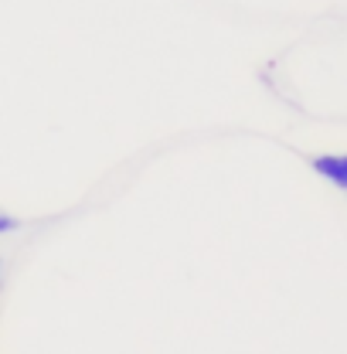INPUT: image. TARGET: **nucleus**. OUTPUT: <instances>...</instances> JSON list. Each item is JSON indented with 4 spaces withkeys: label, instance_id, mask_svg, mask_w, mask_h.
Masks as SVG:
<instances>
[{
    "label": "nucleus",
    "instance_id": "f257e3e1",
    "mask_svg": "<svg viewBox=\"0 0 347 354\" xmlns=\"http://www.w3.org/2000/svg\"><path fill=\"white\" fill-rule=\"evenodd\" d=\"M310 171L347 194V153H317V157H310Z\"/></svg>",
    "mask_w": 347,
    "mask_h": 354
},
{
    "label": "nucleus",
    "instance_id": "f03ea898",
    "mask_svg": "<svg viewBox=\"0 0 347 354\" xmlns=\"http://www.w3.org/2000/svg\"><path fill=\"white\" fill-rule=\"evenodd\" d=\"M17 225H21V221L14 218V215H0V235H10V232H17Z\"/></svg>",
    "mask_w": 347,
    "mask_h": 354
}]
</instances>
